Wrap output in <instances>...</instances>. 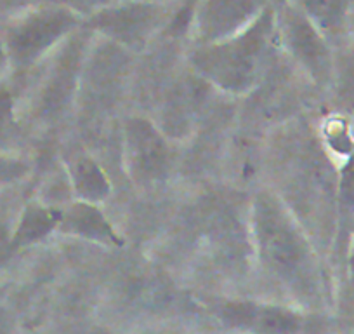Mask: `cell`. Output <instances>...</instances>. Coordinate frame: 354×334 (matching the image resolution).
<instances>
[{"instance_id":"obj_1","label":"cell","mask_w":354,"mask_h":334,"mask_svg":"<svg viewBox=\"0 0 354 334\" xmlns=\"http://www.w3.org/2000/svg\"><path fill=\"white\" fill-rule=\"evenodd\" d=\"M248 234L252 253L271 277L302 292L315 284V242L271 186H262L252 197Z\"/></svg>"},{"instance_id":"obj_2","label":"cell","mask_w":354,"mask_h":334,"mask_svg":"<svg viewBox=\"0 0 354 334\" xmlns=\"http://www.w3.org/2000/svg\"><path fill=\"white\" fill-rule=\"evenodd\" d=\"M274 6L238 35L214 44H193L189 70L212 89L230 96L254 93L270 73L274 53L281 49Z\"/></svg>"},{"instance_id":"obj_3","label":"cell","mask_w":354,"mask_h":334,"mask_svg":"<svg viewBox=\"0 0 354 334\" xmlns=\"http://www.w3.org/2000/svg\"><path fill=\"white\" fill-rule=\"evenodd\" d=\"M278 178L271 186L290 207L309 237L326 238L337 216V176L318 141L292 136L278 150Z\"/></svg>"},{"instance_id":"obj_4","label":"cell","mask_w":354,"mask_h":334,"mask_svg":"<svg viewBox=\"0 0 354 334\" xmlns=\"http://www.w3.org/2000/svg\"><path fill=\"white\" fill-rule=\"evenodd\" d=\"M177 0H120L84 18L96 37L131 53H141L176 21Z\"/></svg>"},{"instance_id":"obj_5","label":"cell","mask_w":354,"mask_h":334,"mask_svg":"<svg viewBox=\"0 0 354 334\" xmlns=\"http://www.w3.org/2000/svg\"><path fill=\"white\" fill-rule=\"evenodd\" d=\"M84 25V18L59 0H46L16 19L4 37L6 54L16 68H30L49 58L71 33Z\"/></svg>"},{"instance_id":"obj_6","label":"cell","mask_w":354,"mask_h":334,"mask_svg":"<svg viewBox=\"0 0 354 334\" xmlns=\"http://www.w3.org/2000/svg\"><path fill=\"white\" fill-rule=\"evenodd\" d=\"M93 42L94 33L82 25L46 58V73L35 96V117L40 122L53 124L61 121L75 103L80 93L85 61Z\"/></svg>"},{"instance_id":"obj_7","label":"cell","mask_w":354,"mask_h":334,"mask_svg":"<svg viewBox=\"0 0 354 334\" xmlns=\"http://www.w3.org/2000/svg\"><path fill=\"white\" fill-rule=\"evenodd\" d=\"M122 153L132 183L156 188L167 183L174 167L170 138L145 115H129L122 124Z\"/></svg>"},{"instance_id":"obj_8","label":"cell","mask_w":354,"mask_h":334,"mask_svg":"<svg viewBox=\"0 0 354 334\" xmlns=\"http://www.w3.org/2000/svg\"><path fill=\"white\" fill-rule=\"evenodd\" d=\"M274 9L280 47L315 84H328L333 75V61L326 37L288 0L277 4Z\"/></svg>"},{"instance_id":"obj_9","label":"cell","mask_w":354,"mask_h":334,"mask_svg":"<svg viewBox=\"0 0 354 334\" xmlns=\"http://www.w3.org/2000/svg\"><path fill=\"white\" fill-rule=\"evenodd\" d=\"M277 0H195L188 16L193 44H214L254 25Z\"/></svg>"},{"instance_id":"obj_10","label":"cell","mask_w":354,"mask_h":334,"mask_svg":"<svg viewBox=\"0 0 354 334\" xmlns=\"http://www.w3.org/2000/svg\"><path fill=\"white\" fill-rule=\"evenodd\" d=\"M224 326L252 334H299L304 319L290 308L268 303L227 299L216 306Z\"/></svg>"},{"instance_id":"obj_11","label":"cell","mask_w":354,"mask_h":334,"mask_svg":"<svg viewBox=\"0 0 354 334\" xmlns=\"http://www.w3.org/2000/svg\"><path fill=\"white\" fill-rule=\"evenodd\" d=\"M57 213H59L57 234L106 245V247L124 245V237L118 234L110 218L103 213L100 204L73 199L63 206H57Z\"/></svg>"},{"instance_id":"obj_12","label":"cell","mask_w":354,"mask_h":334,"mask_svg":"<svg viewBox=\"0 0 354 334\" xmlns=\"http://www.w3.org/2000/svg\"><path fill=\"white\" fill-rule=\"evenodd\" d=\"M64 169L73 199L100 204V206L110 199V176L91 153L77 152L70 155L64 162Z\"/></svg>"},{"instance_id":"obj_13","label":"cell","mask_w":354,"mask_h":334,"mask_svg":"<svg viewBox=\"0 0 354 334\" xmlns=\"http://www.w3.org/2000/svg\"><path fill=\"white\" fill-rule=\"evenodd\" d=\"M57 206L42 204L39 200L28 202L19 216L18 225L11 234L12 253L46 240L57 230Z\"/></svg>"},{"instance_id":"obj_14","label":"cell","mask_w":354,"mask_h":334,"mask_svg":"<svg viewBox=\"0 0 354 334\" xmlns=\"http://www.w3.org/2000/svg\"><path fill=\"white\" fill-rule=\"evenodd\" d=\"M323 35L337 33L344 25L347 0H288Z\"/></svg>"},{"instance_id":"obj_15","label":"cell","mask_w":354,"mask_h":334,"mask_svg":"<svg viewBox=\"0 0 354 334\" xmlns=\"http://www.w3.org/2000/svg\"><path fill=\"white\" fill-rule=\"evenodd\" d=\"M354 214V150L337 175V216Z\"/></svg>"},{"instance_id":"obj_16","label":"cell","mask_w":354,"mask_h":334,"mask_svg":"<svg viewBox=\"0 0 354 334\" xmlns=\"http://www.w3.org/2000/svg\"><path fill=\"white\" fill-rule=\"evenodd\" d=\"M32 171V164L23 157L2 155L0 153V186L21 182Z\"/></svg>"},{"instance_id":"obj_17","label":"cell","mask_w":354,"mask_h":334,"mask_svg":"<svg viewBox=\"0 0 354 334\" xmlns=\"http://www.w3.org/2000/svg\"><path fill=\"white\" fill-rule=\"evenodd\" d=\"M16 129V101L8 86H0V138H6Z\"/></svg>"},{"instance_id":"obj_18","label":"cell","mask_w":354,"mask_h":334,"mask_svg":"<svg viewBox=\"0 0 354 334\" xmlns=\"http://www.w3.org/2000/svg\"><path fill=\"white\" fill-rule=\"evenodd\" d=\"M342 101L354 118V67L347 68L342 77Z\"/></svg>"},{"instance_id":"obj_19","label":"cell","mask_w":354,"mask_h":334,"mask_svg":"<svg viewBox=\"0 0 354 334\" xmlns=\"http://www.w3.org/2000/svg\"><path fill=\"white\" fill-rule=\"evenodd\" d=\"M11 234L12 231L9 230L6 225L0 223V265L4 263V261L12 254Z\"/></svg>"},{"instance_id":"obj_20","label":"cell","mask_w":354,"mask_h":334,"mask_svg":"<svg viewBox=\"0 0 354 334\" xmlns=\"http://www.w3.org/2000/svg\"><path fill=\"white\" fill-rule=\"evenodd\" d=\"M12 333V320L6 310H0V334H11Z\"/></svg>"},{"instance_id":"obj_21","label":"cell","mask_w":354,"mask_h":334,"mask_svg":"<svg viewBox=\"0 0 354 334\" xmlns=\"http://www.w3.org/2000/svg\"><path fill=\"white\" fill-rule=\"evenodd\" d=\"M8 63H9V60H8V54H6L4 42H2V39H0V71L4 70L6 64Z\"/></svg>"},{"instance_id":"obj_22","label":"cell","mask_w":354,"mask_h":334,"mask_svg":"<svg viewBox=\"0 0 354 334\" xmlns=\"http://www.w3.org/2000/svg\"><path fill=\"white\" fill-rule=\"evenodd\" d=\"M91 334H110V333H106V331H103V329H94Z\"/></svg>"}]
</instances>
